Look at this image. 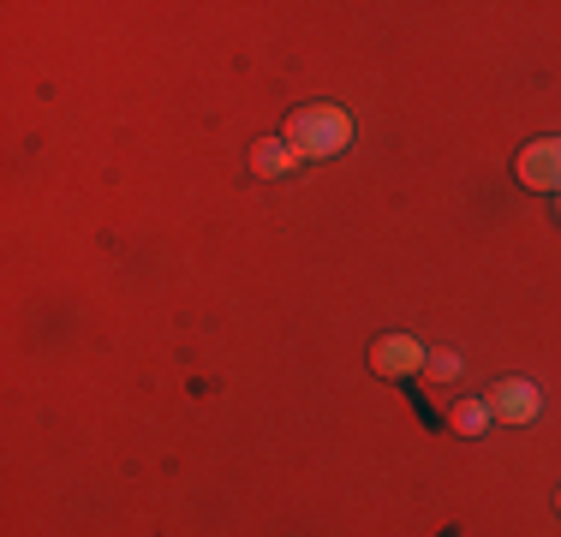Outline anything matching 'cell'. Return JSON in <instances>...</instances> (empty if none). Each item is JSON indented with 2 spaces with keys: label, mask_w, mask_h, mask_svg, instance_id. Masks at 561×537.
<instances>
[{
  "label": "cell",
  "mask_w": 561,
  "mask_h": 537,
  "mask_svg": "<svg viewBox=\"0 0 561 537\" xmlns=\"http://www.w3.org/2000/svg\"><path fill=\"white\" fill-rule=\"evenodd\" d=\"M424 376H431V382H454V376H460V353H431L424 358Z\"/></svg>",
  "instance_id": "obj_7"
},
{
  "label": "cell",
  "mask_w": 561,
  "mask_h": 537,
  "mask_svg": "<svg viewBox=\"0 0 561 537\" xmlns=\"http://www.w3.org/2000/svg\"><path fill=\"white\" fill-rule=\"evenodd\" d=\"M484 400H490V419H496V424H531L543 412L538 382H526V376H502Z\"/></svg>",
  "instance_id": "obj_3"
},
{
  "label": "cell",
  "mask_w": 561,
  "mask_h": 537,
  "mask_svg": "<svg viewBox=\"0 0 561 537\" xmlns=\"http://www.w3.org/2000/svg\"><path fill=\"white\" fill-rule=\"evenodd\" d=\"M293 168H299V156H293L287 138H257L251 144V173H257V180H280V173H293Z\"/></svg>",
  "instance_id": "obj_5"
},
{
  "label": "cell",
  "mask_w": 561,
  "mask_h": 537,
  "mask_svg": "<svg viewBox=\"0 0 561 537\" xmlns=\"http://www.w3.org/2000/svg\"><path fill=\"white\" fill-rule=\"evenodd\" d=\"M556 215H561V204H556Z\"/></svg>",
  "instance_id": "obj_9"
},
{
  "label": "cell",
  "mask_w": 561,
  "mask_h": 537,
  "mask_svg": "<svg viewBox=\"0 0 561 537\" xmlns=\"http://www.w3.org/2000/svg\"><path fill=\"white\" fill-rule=\"evenodd\" d=\"M514 173H519V185H531V192H556L561 197V138H531L526 150L514 156Z\"/></svg>",
  "instance_id": "obj_4"
},
{
  "label": "cell",
  "mask_w": 561,
  "mask_h": 537,
  "mask_svg": "<svg viewBox=\"0 0 561 537\" xmlns=\"http://www.w3.org/2000/svg\"><path fill=\"white\" fill-rule=\"evenodd\" d=\"M454 430H460V436H478V430L490 424V400H460V407H454V419H448Z\"/></svg>",
  "instance_id": "obj_6"
},
{
  "label": "cell",
  "mask_w": 561,
  "mask_h": 537,
  "mask_svg": "<svg viewBox=\"0 0 561 537\" xmlns=\"http://www.w3.org/2000/svg\"><path fill=\"white\" fill-rule=\"evenodd\" d=\"M424 358H431V346L419 341V334H377L370 341V370L377 376H419L424 370Z\"/></svg>",
  "instance_id": "obj_2"
},
{
  "label": "cell",
  "mask_w": 561,
  "mask_h": 537,
  "mask_svg": "<svg viewBox=\"0 0 561 537\" xmlns=\"http://www.w3.org/2000/svg\"><path fill=\"white\" fill-rule=\"evenodd\" d=\"M280 138L293 144L299 161H335V156H346V144H353V114L335 102H305V107H293Z\"/></svg>",
  "instance_id": "obj_1"
},
{
  "label": "cell",
  "mask_w": 561,
  "mask_h": 537,
  "mask_svg": "<svg viewBox=\"0 0 561 537\" xmlns=\"http://www.w3.org/2000/svg\"><path fill=\"white\" fill-rule=\"evenodd\" d=\"M556 514H561V490H556Z\"/></svg>",
  "instance_id": "obj_8"
}]
</instances>
